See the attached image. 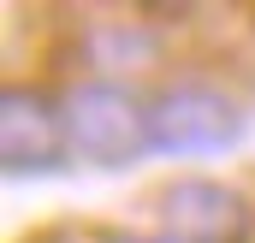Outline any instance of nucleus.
I'll return each mask as SVG.
<instances>
[{
	"mask_svg": "<svg viewBox=\"0 0 255 243\" xmlns=\"http://www.w3.org/2000/svg\"><path fill=\"white\" fill-rule=\"evenodd\" d=\"M65 148L89 166H130L148 148V113L113 83H77L60 101Z\"/></svg>",
	"mask_w": 255,
	"mask_h": 243,
	"instance_id": "f257e3e1",
	"label": "nucleus"
},
{
	"mask_svg": "<svg viewBox=\"0 0 255 243\" xmlns=\"http://www.w3.org/2000/svg\"><path fill=\"white\" fill-rule=\"evenodd\" d=\"M232 142H244V113L214 89L178 83L148 107V148L160 154H220Z\"/></svg>",
	"mask_w": 255,
	"mask_h": 243,
	"instance_id": "f03ea898",
	"label": "nucleus"
},
{
	"mask_svg": "<svg viewBox=\"0 0 255 243\" xmlns=\"http://www.w3.org/2000/svg\"><path fill=\"white\" fill-rule=\"evenodd\" d=\"M166 238L172 243H238L244 232V202L238 190L214 178H178L166 190Z\"/></svg>",
	"mask_w": 255,
	"mask_h": 243,
	"instance_id": "7ed1b4c3",
	"label": "nucleus"
},
{
	"mask_svg": "<svg viewBox=\"0 0 255 243\" xmlns=\"http://www.w3.org/2000/svg\"><path fill=\"white\" fill-rule=\"evenodd\" d=\"M65 148V119L30 89H6L0 101V154L6 172H48Z\"/></svg>",
	"mask_w": 255,
	"mask_h": 243,
	"instance_id": "20e7f679",
	"label": "nucleus"
},
{
	"mask_svg": "<svg viewBox=\"0 0 255 243\" xmlns=\"http://www.w3.org/2000/svg\"><path fill=\"white\" fill-rule=\"evenodd\" d=\"M119 243H172V238H119Z\"/></svg>",
	"mask_w": 255,
	"mask_h": 243,
	"instance_id": "39448f33",
	"label": "nucleus"
}]
</instances>
